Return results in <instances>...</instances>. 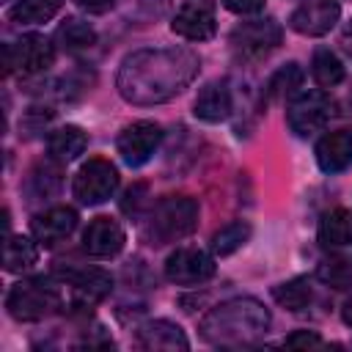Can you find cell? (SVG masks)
<instances>
[{
  "instance_id": "cell-14",
  "label": "cell",
  "mask_w": 352,
  "mask_h": 352,
  "mask_svg": "<svg viewBox=\"0 0 352 352\" xmlns=\"http://www.w3.org/2000/svg\"><path fill=\"white\" fill-rule=\"evenodd\" d=\"M77 212L72 206H52L47 212H38L30 220V231L36 236V242H41L44 248H52L58 242H63L74 228H77Z\"/></svg>"
},
{
  "instance_id": "cell-26",
  "label": "cell",
  "mask_w": 352,
  "mask_h": 352,
  "mask_svg": "<svg viewBox=\"0 0 352 352\" xmlns=\"http://www.w3.org/2000/svg\"><path fill=\"white\" fill-rule=\"evenodd\" d=\"M60 0H16L8 11L11 22L16 25H38L58 14Z\"/></svg>"
},
{
  "instance_id": "cell-8",
  "label": "cell",
  "mask_w": 352,
  "mask_h": 352,
  "mask_svg": "<svg viewBox=\"0 0 352 352\" xmlns=\"http://www.w3.org/2000/svg\"><path fill=\"white\" fill-rule=\"evenodd\" d=\"M283 38V30L280 25L267 16V19H250V22H242L231 30V44L239 55L245 58H264L270 55Z\"/></svg>"
},
{
  "instance_id": "cell-32",
  "label": "cell",
  "mask_w": 352,
  "mask_h": 352,
  "mask_svg": "<svg viewBox=\"0 0 352 352\" xmlns=\"http://www.w3.org/2000/svg\"><path fill=\"white\" fill-rule=\"evenodd\" d=\"M74 3L88 14H104V11H110L116 6V0H74Z\"/></svg>"
},
{
  "instance_id": "cell-6",
  "label": "cell",
  "mask_w": 352,
  "mask_h": 352,
  "mask_svg": "<svg viewBox=\"0 0 352 352\" xmlns=\"http://www.w3.org/2000/svg\"><path fill=\"white\" fill-rule=\"evenodd\" d=\"M3 58H6V74H11L14 69L25 77L38 74L44 69L52 66L55 60V47L47 36L41 33H28L22 38H16L14 44L3 47Z\"/></svg>"
},
{
  "instance_id": "cell-28",
  "label": "cell",
  "mask_w": 352,
  "mask_h": 352,
  "mask_svg": "<svg viewBox=\"0 0 352 352\" xmlns=\"http://www.w3.org/2000/svg\"><path fill=\"white\" fill-rule=\"evenodd\" d=\"M316 278L333 289H344V286H352V261L344 258V256H330V258H322L319 267H316Z\"/></svg>"
},
{
  "instance_id": "cell-27",
  "label": "cell",
  "mask_w": 352,
  "mask_h": 352,
  "mask_svg": "<svg viewBox=\"0 0 352 352\" xmlns=\"http://www.w3.org/2000/svg\"><path fill=\"white\" fill-rule=\"evenodd\" d=\"M250 234H253V228H250L248 220H234V223L223 226L220 231H214V236H212V253L214 256H231V253H236L250 239Z\"/></svg>"
},
{
  "instance_id": "cell-5",
  "label": "cell",
  "mask_w": 352,
  "mask_h": 352,
  "mask_svg": "<svg viewBox=\"0 0 352 352\" xmlns=\"http://www.w3.org/2000/svg\"><path fill=\"white\" fill-rule=\"evenodd\" d=\"M118 190V168L104 160V157H94L88 160L77 176H74V184H72V192L80 204L85 206H96V204H104L113 192Z\"/></svg>"
},
{
  "instance_id": "cell-18",
  "label": "cell",
  "mask_w": 352,
  "mask_h": 352,
  "mask_svg": "<svg viewBox=\"0 0 352 352\" xmlns=\"http://www.w3.org/2000/svg\"><path fill=\"white\" fill-rule=\"evenodd\" d=\"M316 162L324 173H341L352 165V132L349 129H336L322 135L316 143Z\"/></svg>"
},
{
  "instance_id": "cell-4",
  "label": "cell",
  "mask_w": 352,
  "mask_h": 352,
  "mask_svg": "<svg viewBox=\"0 0 352 352\" xmlns=\"http://www.w3.org/2000/svg\"><path fill=\"white\" fill-rule=\"evenodd\" d=\"M6 308L16 322H38L60 308V292L44 278L19 280L16 286H11Z\"/></svg>"
},
{
  "instance_id": "cell-1",
  "label": "cell",
  "mask_w": 352,
  "mask_h": 352,
  "mask_svg": "<svg viewBox=\"0 0 352 352\" xmlns=\"http://www.w3.org/2000/svg\"><path fill=\"white\" fill-rule=\"evenodd\" d=\"M198 69L201 60L187 47H148L121 60L116 88L129 104H160L182 94Z\"/></svg>"
},
{
  "instance_id": "cell-7",
  "label": "cell",
  "mask_w": 352,
  "mask_h": 352,
  "mask_svg": "<svg viewBox=\"0 0 352 352\" xmlns=\"http://www.w3.org/2000/svg\"><path fill=\"white\" fill-rule=\"evenodd\" d=\"M330 118H333V102L322 91H300L286 104V124L300 138L324 129Z\"/></svg>"
},
{
  "instance_id": "cell-19",
  "label": "cell",
  "mask_w": 352,
  "mask_h": 352,
  "mask_svg": "<svg viewBox=\"0 0 352 352\" xmlns=\"http://www.w3.org/2000/svg\"><path fill=\"white\" fill-rule=\"evenodd\" d=\"M88 146V135L77 126V124H66L58 126L50 138H47V154L58 162H72L77 160Z\"/></svg>"
},
{
  "instance_id": "cell-10",
  "label": "cell",
  "mask_w": 352,
  "mask_h": 352,
  "mask_svg": "<svg viewBox=\"0 0 352 352\" xmlns=\"http://www.w3.org/2000/svg\"><path fill=\"white\" fill-rule=\"evenodd\" d=\"M214 275V258L201 248H176L165 258V278L179 286H195Z\"/></svg>"
},
{
  "instance_id": "cell-12",
  "label": "cell",
  "mask_w": 352,
  "mask_h": 352,
  "mask_svg": "<svg viewBox=\"0 0 352 352\" xmlns=\"http://www.w3.org/2000/svg\"><path fill=\"white\" fill-rule=\"evenodd\" d=\"M338 16H341L338 0H305L292 11L289 25L300 36H324L338 22Z\"/></svg>"
},
{
  "instance_id": "cell-25",
  "label": "cell",
  "mask_w": 352,
  "mask_h": 352,
  "mask_svg": "<svg viewBox=\"0 0 352 352\" xmlns=\"http://www.w3.org/2000/svg\"><path fill=\"white\" fill-rule=\"evenodd\" d=\"M272 297L286 311H302L314 300V289H311V280L308 278H292V280L278 283L272 289Z\"/></svg>"
},
{
  "instance_id": "cell-2",
  "label": "cell",
  "mask_w": 352,
  "mask_h": 352,
  "mask_svg": "<svg viewBox=\"0 0 352 352\" xmlns=\"http://www.w3.org/2000/svg\"><path fill=\"white\" fill-rule=\"evenodd\" d=\"M270 327V311L256 297H234L214 305L198 324L201 338L214 346H245Z\"/></svg>"
},
{
  "instance_id": "cell-21",
  "label": "cell",
  "mask_w": 352,
  "mask_h": 352,
  "mask_svg": "<svg viewBox=\"0 0 352 352\" xmlns=\"http://www.w3.org/2000/svg\"><path fill=\"white\" fill-rule=\"evenodd\" d=\"M55 41L63 52H85L96 44V30L88 22L77 19V16H69L55 30Z\"/></svg>"
},
{
  "instance_id": "cell-24",
  "label": "cell",
  "mask_w": 352,
  "mask_h": 352,
  "mask_svg": "<svg viewBox=\"0 0 352 352\" xmlns=\"http://www.w3.org/2000/svg\"><path fill=\"white\" fill-rule=\"evenodd\" d=\"M302 80H305V72L297 66V63H286L280 66L270 82H267V99L270 102H278V99H292L300 94L302 88Z\"/></svg>"
},
{
  "instance_id": "cell-13",
  "label": "cell",
  "mask_w": 352,
  "mask_h": 352,
  "mask_svg": "<svg viewBox=\"0 0 352 352\" xmlns=\"http://www.w3.org/2000/svg\"><path fill=\"white\" fill-rule=\"evenodd\" d=\"M124 242H126V234H124L121 223L113 220V217H104V214L94 217L88 223V228H85V234H82V250L88 256H94V258H113V256H118Z\"/></svg>"
},
{
  "instance_id": "cell-34",
  "label": "cell",
  "mask_w": 352,
  "mask_h": 352,
  "mask_svg": "<svg viewBox=\"0 0 352 352\" xmlns=\"http://www.w3.org/2000/svg\"><path fill=\"white\" fill-rule=\"evenodd\" d=\"M341 319H344V324L352 327V297L344 302V308H341Z\"/></svg>"
},
{
  "instance_id": "cell-15",
  "label": "cell",
  "mask_w": 352,
  "mask_h": 352,
  "mask_svg": "<svg viewBox=\"0 0 352 352\" xmlns=\"http://www.w3.org/2000/svg\"><path fill=\"white\" fill-rule=\"evenodd\" d=\"M135 344L140 349H151V352H176V349H190V341L184 336V330L168 319H154L146 322L143 327H138Z\"/></svg>"
},
{
  "instance_id": "cell-29",
  "label": "cell",
  "mask_w": 352,
  "mask_h": 352,
  "mask_svg": "<svg viewBox=\"0 0 352 352\" xmlns=\"http://www.w3.org/2000/svg\"><path fill=\"white\" fill-rule=\"evenodd\" d=\"M283 344L292 346V349H322V346H327L324 338L319 333H314V330H297V333L286 336Z\"/></svg>"
},
{
  "instance_id": "cell-11",
  "label": "cell",
  "mask_w": 352,
  "mask_h": 352,
  "mask_svg": "<svg viewBox=\"0 0 352 352\" xmlns=\"http://www.w3.org/2000/svg\"><path fill=\"white\" fill-rule=\"evenodd\" d=\"M173 33L187 38V41H206L214 36L217 30V16H214V6L206 3V0H190L184 3L173 22H170Z\"/></svg>"
},
{
  "instance_id": "cell-3",
  "label": "cell",
  "mask_w": 352,
  "mask_h": 352,
  "mask_svg": "<svg viewBox=\"0 0 352 352\" xmlns=\"http://www.w3.org/2000/svg\"><path fill=\"white\" fill-rule=\"evenodd\" d=\"M198 226V204L190 195H168L162 198L146 226H143V239L148 245H168L190 236Z\"/></svg>"
},
{
  "instance_id": "cell-20",
  "label": "cell",
  "mask_w": 352,
  "mask_h": 352,
  "mask_svg": "<svg viewBox=\"0 0 352 352\" xmlns=\"http://www.w3.org/2000/svg\"><path fill=\"white\" fill-rule=\"evenodd\" d=\"M319 242L324 248H344L352 245V212L338 206L322 214L319 220Z\"/></svg>"
},
{
  "instance_id": "cell-30",
  "label": "cell",
  "mask_w": 352,
  "mask_h": 352,
  "mask_svg": "<svg viewBox=\"0 0 352 352\" xmlns=\"http://www.w3.org/2000/svg\"><path fill=\"white\" fill-rule=\"evenodd\" d=\"M143 195H146V184H135V187H129L126 192H124V201H121V209L124 212H138V206L143 204Z\"/></svg>"
},
{
  "instance_id": "cell-33",
  "label": "cell",
  "mask_w": 352,
  "mask_h": 352,
  "mask_svg": "<svg viewBox=\"0 0 352 352\" xmlns=\"http://www.w3.org/2000/svg\"><path fill=\"white\" fill-rule=\"evenodd\" d=\"M341 47H344V52L352 58V22H346V28H344V33H341Z\"/></svg>"
},
{
  "instance_id": "cell-23",
  "label": "cell",
  "mask_w": 352,
  "mask_h": 352,
  "mask_svg": "<svg viewBox=\"0 0 352 352\" xmlns=\"http://www.w3.org/2000/svg\"><path fill=\"white\" fill-rule=\"evenodd\" d=\"M311 74H314L316 85L336 88L344 80V63H341V58L330 47H319L314 52V58H311Z\"/></svg>"
},
{
  "instance_id": "cell-31",
  "label": "cell",
  "mask_w": 352,
  "mask_h": 352,
  "mask_svg": "<svg viewBox=\"0 0 352 352\" xmlns=\"http://www.w3.org/2000/svg\"><path fill=\"white\" fill-rule=\"evenodd\" d=\"M234 14H256L264 8V0H220Z\"/></svg>"
},
{
  "instance_id": "cell-16",
  "label": "cell",
  "mask_w": 352,
  "mask_h": 352,
  "mask_svg": "<svg viewBox=\"0 0 352 352\" xmlns=\"http://www.w3.org/2000/svg\"><path fill=\"white\" fill-rule=\"evenodd\" d=\"M234 110V96H231V88L226 80H212L201 88V94L195 96V104H192V113L195 118L201 121H209V124H217V121H226Z\"/></svg>"
},
{
  "instance_id": "cell-22",
  "label": "cell",
  "mask_w": 352,
  "mask_h": 352,
  "mask_svg": "<svg viewBox=\"0 0 352 352\" xmlns=\"http://www.w3.org/2000/svg\"><path fill=\"white\" fill-rule=\"evenodd\" d=\"M38 261V248L28 236H6L3 248V267L6 272H25Z\"/></svg>"
},
{
  "instance_id": "cell-9",
  "label": "cell",
  "mask_w": 352,
  "mask_h": 352,
  "mask_svg": "<svg viewBox=\"0 0 352 352\" xmlns=\"http://www.w3.org/2000/svg\"><path fill=\"white\" fill-rule=\"evenodd\" d=\"M160 140H162V126L157 121H135L124 126V132L116 140V148L129 168H140L154 157Z\"/></svg>"
},
{
  "instance_id": "cell-17",
  "label": "cell",
  "mask_w": 352,
  "mask_h": 352,
  "mask_svg": "<svg viewBox=\"0 0 352 352\" xmlns=\"http://www.w3.org/2000/svg\"><path fill=\"white\" fill-rule=\"evenodd\" d=\"M66 280L74 289V297H77L80 305L99 302L113 289V278L104 270H99V267H74V270H66Z\"/></svg>"
}]
</instances>
